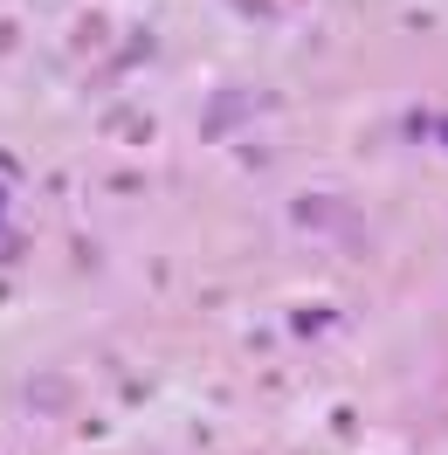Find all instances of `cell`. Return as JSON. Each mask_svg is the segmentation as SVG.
Segmentation results:
<instances>
[{
	"mask_svg": "<svg viewBox=\"0 0 448 455\" xmlns=\"http://www.w3.org/2000/svg\"><path fill=\"white\" fill-rule=\"evenodd\" d=\"M297 214H304V221H338V235H359V214H352V207H332V200H304Z\"/></svg>",
	"mask_w": 448,
	"mask_h": 455,
	"instance_id": "obj_1",
	"label": "cell"
}]
</instances>
